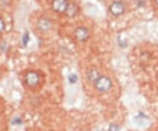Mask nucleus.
<instances>
[{
  "label": "nucleus",
  "mask_w": 158,
  "mask_h": 131,
  "mask_svg": "<svg viewBox=\"0 0 158 131\" xmlns=\"http://www.w3.org/2000/svg\"><path fill=\"white\" fill-rule=\"evenodd\" d=\"M94 87L97 91L101 93H106L113 87V81L107 76H101L94 83Z\"/></svg>",
  "instance_id": "nucleus-1"
},
{
  "label": "nucleus",
  "mask_w": 158,
  "mask_h": 131,
  "mask_svg": "<svg viewBox=\"0 0 158 131\" xmlns=\"http://www.w3.org/2000/svg\"><path fill=\"white\" fill-rule=\"evenodd\" d=\"M25 83L30 88H34L40 84V76L36 71H29L25 76Z\"/></svg>",
  "instance_id": "nucleus-2"
},
{
  "label": "nucleus",
  "mask_w": 158,
  "mask_h": 131,
  "mask_svg": "<svg viewBox=\"0 0 158 131\" xmlns=\"http://www.w3.org/2000/svg\"><path fill=\"white\" fill-rule=\"evenodd\" d=\"M125 10H126V7H125L124 3L121 2V1H115V2H113V4L110 6V8H109L110 12L113 15H114V16H120V15H122L125 12Z\"/></svg>",
  "instance_id": "nucleus-3"
},
{
  "label": "nucleus",
  "mask_w": 158,
  "mask_h": 131,
  "mask_svg": "<svg viewBox=\"0 0 158 131\" xmlns=\"http://www.w3.org/2000/svg\"><path fill=\"white\" fill-rule=\"evenodd\" d=\"M68 0H53L52 8L58 13H65L69 6Z\"/></svg>",
  "instance_id": "nucleus-4"
},
{
  "label": "nucleus",
  "mask_w": 158,
  "mask_h": 131,
  "mask_svg": "<svg viewBox=\"0 0 158 131\" xmlns=\"http://www.w3.org/2000/svg\"><path fill=\"white\" fill-rule=\"evenodd\" d=\"M75 36L79 41H85L90 37V31L85 27H79L75 30Z\"/></svg>",
  "instance_id": "nucleus-5"
},
{
  "label": "nucleus",
  "mask_w": 158,
  "mask_h": 131,
  "mask_svg": "<svg viewBox=\"0 0 158 131\" xmlns=\"http://www.w3.org/2000/svg\"><path fill=\"white\" fill-rule=\"evenodd\" d=\"M37 27L42 32H48L53 27V23L48 18H41L37 22Z\"/></svg>",
  "instance_id": "nucleus-6"
},
{
  "label": "nucleus",
  "mask_w": 158,
  "mask_h": 131,
  "mask_svg": "<svg viewBox=\"0 0 158 131\" xmlns=\"http://www.w3.org/2000/svg\"><path fill=\"white\" fill-rule=\"evenodd\" d=\"M100 77H101V75L97 69H91L90 70H89V72L87 74V79L90 83L94 84Z\"/></svg>",
  "instance_id": "nucleus-7"
},
{
  "label": "nucleus",
  "mask_w": 158,
  "mask_h": 131,
  "mask_svg": "<svg viewBox=\"0 0 158 131\" xmlns=\"http://www.w3.org/2000/svg\"><path fill=\"white\" fill-rule=\"evenodd\" d=\"M78 11V6H77L75 3H69L68 6V8H67V10L65 11V14H66V16H68V17L73 18L77 14Z\"/></svg>",
  "instance_id": "nucleus-8"
},
{
  "label": "nucleus",
  "mask_w": 158,
  "mask_h": 131,
  "mask_svg": "<svg viewBox=\"0 0 158 131\" xmlns=\"http://www.w3.org/2000/svg\"><path fill=\"white\" fill-rule=\"evenodd\" d=\"M68 79L70 84H75V83H77L78 78H77V76L76 74H69L68 76Z\"/></svg>",
  "instance_id": "nucleus-9"
},
{
  "label": "nucleus",
  "mask_w": 158,
  "mask_h": 131,
  "mask_svg": "<svg viewBox=\"0 0 158 131\" xmlns=\"http://www.w3.org/2000/svg\"><path fill=\"white\" fill-rule=\"evenodd\" d=\"M135 2L136 6L139 7V8L143 7V6H145V4H146V0H135Z\"/></svg>",
  "instance_id": "nucleus-10"
},
{
  "label": "nucleus",
  "mask_w": 158,
  "mask_h": 131,
  "mask_svg": "<svg viewBox=\"0 0 158 131\" xmlns=\"http://www.w3.org/2000/svg\"><path fill=\"white\" fill-rule=\"evenodd\" d=\"M118 129H119V126L115 123L111 124L109 127V131H118Z\"/></svg>",
  "instance_id": "nucleus-11"
},
{
  "label": "nucleus",
  "mask_w": 158,
  "mask_h": 131,
  "mask_svg": "<svg viewBox=\"0 0 158 131\" xmlns=\"http://www.w3.org/2000/svg\"><path fill=\"white\" fill-rule=\"evenodd\" d=\"M28 40H29V34L27 32L26 34H24V36H23V44L24 45L26 46L27 44V42H28Z\"/></svg>",
  "instance_id": "nucleus-12"
},
{
  "label": "nucleus",
  "mask_w": 158,
  "mask_h": 131,
  "mask_svg": "<svg viewBox=\"0 0 158 131\" xmlns=\"http://www.w3.org/2000/svg\"><path fill=\"white\" fill-rule=\"evenodd\" d=\"M12 123H13L14 125H19V124L21 123V119L19 118V117H15V118L13 119V120H12Z\"/></svg>",
  "instance_id": "nucleus-13"
},
{
  "label": "nucleus",
  "mask_w": 158,
  "mask_h": 131,
  "mask_svg": "<svg viewBox=\"0 0 158 131\" xmlns=\"http://www.w3.org/2000/svg\"><path fill=\"white\" fill-rule=\"evenodd\" d=\"M5 26H6V25H5L4 20H3V19L0 18V33H1V32H2V31L5 29Z\"/></svg>",
  "instance_id": "nucleus-14"
},
{
  "label": "nucleus",
  "mask_w": 158,
  "mask_h": 131,
  "mask_svg": "<svg viewBox=\"0 0 158 131\" xmlns=\"http://www.w3.org/2000/svg\"><path fill=\"white\" fill-rule=\"evenodd\" d=\"M156 4H157V6H158V0H156Z\"/></svg>",
  "instance_id": "nucleus-15"
}]
</instances>
